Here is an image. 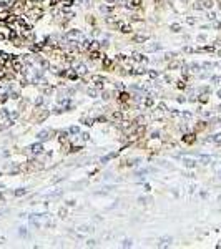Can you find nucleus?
<instances>
[{"mask_svg": "<svg viewBox=\"0 0 221 249\" xmlns=\"http://www.w3.org/2000/svg\"><path fill=\"white\" fill-rule=\"evenodd\" d=\"M121 246H123V248H132V246H133V241H132V239H125Z\"/></svg>", "mask_w": 221, "mask_h": 249, "instance_id": "obj_23", "label": "nucleus"}, {"mask_svg": "<svg viewBox=\"0 0 221 249\" xmlns=\"http://www.w3.org/2000/svg\"><path fill=\"white\" fill-rule=\"evenodd\" d=\"M148 76H150V78H158V71L156 70H150V71H148Z\"/></svg>", "mask_w": 221, "mask_h": 249, "instance_id": "obj_21", "label": "nucleus"}, {"mask_svg": "<svg viewBox=\"0 0 221 249\" xmlns=\"http://www.w3.org/2000/svg\"><path fill=\"white\" fill-rule=\"evenodd\" d=\"M73 2H75V0H63V5H65V7H70Z\"/></svg>", "mask_w": 221, "mask_h": 249, "instance_id": "obj_38", "label": "nucleus"}, {"mask_svg": "<svg viewBox=\"0 0 221 249\" xmlns=\"http://www.w3.org/2000/svg\"><path fill=\"white\" fill-rule=\"evenodd\" d=\"M68 131H70V133H73V135H77V133H78V126H71V128L68 130Z\"/></svg>", "mask_w": 221, "mask_h": 249, "instance_id": "obj_35", "label": "nucleus"}, {"mask_svg": "<svg viewBox=\"0 0 221 249\" xmlns=\"http://www.w3.org/2000/svg\"><path fill=\"white\" fill-rule=\"evenodd\" d=\"M176 57V53H166L165 55V58H166V60H170V58H175Z\"/></svg>", "mask_w": 221, "mask_h": 249, "instance_id": "obj_41", "label": "nucleus"}, {"mask_svg": "<svg viewBox=\"0 0 221 249\" xmlns=\"http://www.w3.org/2000/svg\"><path fill=\"white\" fill-rule=\"evenodd\" d=\"M218 96H219V98H221V90H219V92H218Z\"/></svg>", "mask_w": 221, "mask_h": 249, "instance_id": "obj_52", "label": "nucleus"}, {"mask_svg": "<svg viewBox=\"0 0 221 249\" xmlns=\"http://www.w3.org/2000/svg\"><path fill=\"white\" fill-rule=\"evenodd\" d=\"M8 96H10V98H14V100H17L18 96H20V93H18V92H15V90H14V92H12V90H10V93H8Z\"/></svg>", "mask_w": 221, "mask_h": 249, "instance_id": "obj_25", "label": "nucleus"}, {"mask_svg": "<svg viewBox=\"0 0 221 249\" xmlns=\"http://www.w3.org/2000/svg\"><path fill=\"white\" fill-rule=\"evenodd\" d=\"M113 120H115V121H118V120H121V115H120V113H118V111H115V113H113Z\"/></svg>", "mask_w": 221, "mask_h": 249, "instance_id": "obj_34", "label": "nucleus"}, {"mask_svg": "<svg viewBox=\"0 0 221 249\" xmlns=\"http://www.w3.org/2000/svg\"><path fill=\"white\" fill-rule=\"evenodd\" d=\"M211 80H213L214 83H218V82H219V76H213V78H211Z\"/></svg>", "mask_w": 221, "mask_h": 249, "instance_id": "obj_51", "label": "nucleus"}, {"mask_svg": "<svg viewBox=\"0 0 221 249\" xmlns=\"http://www.w3.org/2000/svg\"><path fill=\"white\" fill-rule=\"evenodd\" d=\"M14 70L15 71H20L22 70V63H20V62H14Z\"/></svg>", "mask_w": 221, "mask_h": 249, "instance_id": "obj_29", "label": "nucleus"}, {"mask_svg": "<svg viewBox=\"0 0 221 249\" xmlns=\"http://www.w3.org/2000/svg\"><path fill=\"white\" fill-rule=\"evenodd\" d=\"M171 116H180V113H178V111H175V110H173V111H171Z\"/></svg>", "mask_w": 221, "mask_h": 249, "instance_id": "obj_50", "label": "nucleus"}, {"mask_svg": "<svg viewBox=\"0 0 221 249\" xmlns=\"http://www.w3.org/2000/svg\"><path fill=\"white\" fill-rule=\"evenodd\" d=\"M146 40H148V35H136L135 38H133V42H136V43H145Z\"/></svg>", "mask_w": 221, "mask_h": 249, "instance_id": "obj_11", "label": "nucleus"}, {"mask_svg": "<svg viewBox=\"0 0 221 249\" xmlns=\"http://www.w3.org/2000/svg\"><path fill=\"white\" fill-rule=\"evenodd\" d=\"M80 35H82L80 30H68V32L65 33V38H67L68 42H75V40L80 38Z\"/></svg>", "mask_w": 221, "mask_h": 249, "instance_id": "obj_1", "label": "nucleus"}, {"mask_svg": "<svg viewBox=\"0 0 221 249\" xmlns=\"http://www.w3.org/2000/svg\"><path fill=\"white\" fill-rule=\"evenodd\" d=\"M208 141H214V143H218V145H219V143H221V133H218V135H214L213 138H210V140H208Z\"/></svg>", "mask_w": 221, "mask_h": 249, "instance_id": "obj_17", "label": "nucleus"}, {"mask_svg": "<svg viewBox=\"0 0 221 249\" xmlns=\"http://www.w3.org/2000/svg\"><path fill=\"white\" fill-rule=\"evenodd\" d=\"M118 100H120V101H128V100H130V95H128L126 92H121L120 96H118Z\"/></svg>", "mask_w": 221, "mask_h": 249, "instance_id": "obj_14", "label": "nucleus"}, {"mask_svg": "<svg viewBox=\"0 0 221 249\" xmlns=\"http://www.w3.org/2000/svg\"><path fill=\"white\" fill-rule=\"evenodd\" d=\"M130 4H132V7H140L141 5V0H132Z\"/></svg>", "mask_w": 221, "mask_h": 249, "instance_id": "obj_31", "label": "nucleus"}, {"mask_svg": "<svg viewBox=\"0 0 221 249\" xmlns=\"http://www.w3.org/2000/svg\"><path fill=\"white\" fill-rule=\"evenodd\" d=\"M96 244V241H93V239H90L88 242H86V246H95Z\"/></svg>", "mask_w": 221, "mask_h": 249, "instance_id": "obj_48", "label": "nucleus"}, {"mask_svg": "<svg viewBox=\"0 0 221 249\" xmlns=\"http://www.w3.org/2000/svg\"><path fill=\"white\" fill-rule=\"evenodd\" d=\"M18 234H20V236H25V234H27V229H25V228H20V231H18Z\"/></svg>", "mask_w": 221, "mask_h": 249, "instance_id": "obj_44", "label": "nucleus"}, {"mask_svg": "<svg viewBox=\"0 0 221 249\" xmlns=\"http://www.w3.org/2000/svg\"><path fill=\"white\" fill-rule=\"evenodd\" d=\"M118 156V151H115V153H110V154H107V156H103V158H101V163H108V161H110V160H113V158H117Z\"/></svg>", "mask_w": 221, "mask_h": 249, "instance_id": "obj_9", "label": "nucleus"}, {"mask_svg": "<svg viewBox=\"0 0 221 249\" xmlns=\"http://www.w3.org/2000/svg\"><path fill=\"white\" fill-rule=\"evenodd\" d=\"M160 48H161L160 43H155V45H148V46H145L146 52H156V50H160Z\"/></svg>", "mask_w": 221, "mask_h": 249, "instance_id": "obj_12", "label": "nucleus"}, {"mask_svg": "<svg viewBox=\"0 0 221 249\" xmlns=\"http://www.w3.org/2000/svg\"><path fill=\"white\" fill-rule=\"evenodd\" d=\"M133 60L135 62H148V58L143 57L141 53H133Z\"/></svg>", "mask_w": 221, "mask_h": 249, "instance_id": "obj_13", "label": "nucleus"}, {"mask_svg": "<svg viewBox=\"0 0 221 249\" xmlns=\"http://www.w3.org/2000/svg\"><path fill=\"white\" fill-rule=\"evenodd\" d=\"M170 244H171V238H161L160 242H158V248H166Z\"/></svg>", "mask_w": 221, "mask_h": 249, "instance_id": "obj_8", "label": "nucleus"}, {"mask_svg": "<svg viewBox=\"0 0 221 249\" xmlns=\"http://www.w3.org/2000/svg\"><path fill=\"white\" fill-rule=\"evenodd\" d=\"M200 101H201V103H206V101H208V96H206V95H201V96H200Z\"/></svg>", "mask_w": 221, "mask_h": 249, "instance_id": "obj_40", "label": "nucleus"}, {"mask_svg": "<svg viewBox=\"0 0 221 249\" xmlns=\"http://www.w3.org/2000/svg\"><path fill=\"white\" fill-rule=\"evenodd\" d=\"M86 93H88V96H92V98H96V95H98V93H96V90H95V88H90V90H88V92H86Z\"/></svg>", "mask_w": 221, "mask_h": 249, "instance_id": "obj_26", "label": "nucleus"}, {"mask_svg": "<svg viewBox=\"0 0 221 249\" xmlns=\"http://www.w3.org/2000/svg\"><path fill=\"white\" fill-rule=\"evenodd\" d=\"M43 15V12H42V8H32V10H29L27 12V17H30V18H33V20H37V18H40Z\"/></svg>", "mask_w": 221, "mask_h": 249, "instance_id": "obj_2", "label": "nucleus"}, {"mask_svg": "<svg viewBox=\"0 0 221 249\" xmlns=\"http://www.w3.org/2000/svg\"><path fill=\"white\" fill-rule=\"evenodd\" d=\"M185 86H186L185 82H178V88H185Z\"/></svg>", "mask_w": 221, "mask_h": 249, "instance_id": "obj_46", "label": "nucleus"}, {"mask_svg": "<svg viewBox=\"0 0 221 249\" xmlns=\"http://www.w3.org/2000/svg\"><path fill=\"white\" fill-rule=\"evenodd\" d=\"M14 194H15V196H23V194H27V189H25V188H18L17 191L14 193Z\"/></svg>", "mask_w": 221, "mask_h": 249, "instance_id": "obj_18", "label": "nucleus"}, {"mask_svg": "<svg viewBox=\"0 0 221 249\" xmlns=\"http://www.w3.org/2000/svg\"><path fill=\"white\" fill-rule=\"evenodd\" d=\"M183 163H185L186 168H195L196 166V161L191 160V158H185V160H183Z\"/></svg>", "mask_w": 221, "mask_h": 249, "instance_id": "obj_10", "label": "nucleus"}, {"mask_svg": "<svg viewBox=\"0 0 221 249\" xmlns=\"http://www.w3.org/2000/svg\"><path fill=\"white\" fill-rule=\"evenodd\" d=\"M90 58H93V60H96V58H100V52H92V53H90Z\"/></svg>", "mask_w": 221, "mask_h": 249, "instance_id": "obj_30", "label": "nucleus"}, {"mask_svg": "<svg viewBox=\"0 0 221 249\" xmlns=\"http://www.w3.org/2000/svg\"><path fill=\"white\" fill-rule=\"evenodd\" d=\"M65 17H67L68 18V20H70V18H73V17H75V14H73V12H65Z\"/></svg>", "mask_w": 221, "mask_h": 249, "instance_id": "obj_33", "label": "nucleus"}, {"mask_svg": "<svg viewBox=\"0 0 221 249\" xmlns=\"http://www.w3.org/2000/svg\"><path fill=\"white\" fill-rule=\"evenodd\" d=\"M103 67H107V68H110V67H111V62L108 60V58H107V60H103Z\"/></svg>", "mask_w": 221, "mask_h": 249, "instance_id": "obj_39", "label": "nucleus"}, {"mask_svg": "<svg viewBox=\"0 0 221 249\" xmlns=\"http://www.w3.org/2000/svg\"><path fill=\"white\" fill-rule=\"evenodd\" d=\"M42 103H43V98H42V96H38V98L35 100V105H37V106H40Z\"/></svg>", "mask_w": 221, "mask_h": 249, "instance_id": "obj_36", "label": "nucleus"}, {"mask_svg": "<svg viewBox=\"0 0 221 249\" xmlns=\"http://www.w3.org/2000/svg\"><path fill=\"white\" fill-rule=\"evenodd\" d=\"M75 71L78 76H83V75H86V67L83 63H78V65H75Z\"/></svg>", "mask_w": 221, "mask_h": 249, "instance_id": "obj_6", "label": "nucleus"}, {"mask_svg": "<svg viewBox=\"0 0 221 249\" xmlns=\"http://www.w3.org/2000/svg\"><path fill=\"white\" fill-rule=\"evenodd\" d=\"M47 116H48V111H43V113H42V115H40V116H38V121H43V120H45Z\"/></svg>", "mask_w": 221, "mask_h": 249, "instance_id": "obj_32", "label": "nucleus"}, {"mask_svg": "<svg viewBox=\"0 0 221 249\" xmlns=\"http://www.w3.org/2000/svg\"><path fill=\"white\" fill-rule=\"evenodd\" d=\"M100 10L103 12V14H110V12L113 10V7H111V5H101V7H100Z\"/></svg>", "mask_w": 221, "mask_h": 249, "instance_id": "obj_16", "label": "nucleus"}, {"mask_svg": "<svg viewBox=\"0 0 221 249\" xmlns=\"http://www.w3.org/2000/svg\"><path fill=\"white\" fill-rule=\"evenodd\" d=\"M143 188H145V191H150V189H151V186L148 184V183H145V184H143Z\"/></svg>", "mask_w": 221, "mask_h": 249, "instance_id": "obj_45", "label": "nucleus"}, {"mask_svg": "<svg viewBox=\"0 0 221 249\" xmlns=\"http://www.w3.org/2000/svg\"><path fill=\"white\" fill-rule=\"evenodd\" d=\"M82 121H85V124H88V126H92V124L95 123L93 118H82Z\"/></svg>", "mask_w": 221, "mask_h": 249, "instance_id": "obj_24", "label": "nucleus"}, {"mask_svg": "<svg viewBox=\"0 0 221 249\" xmlns=\"http://www.w3.org/2000/svg\"><path fill=\"white\" fill-rule=\"evenodd\" d=\"M80 231H83V232H88V231H93V228H92V226H86V224H85V226H80Z\"/></svg>", "mask_w": 221, "mask_h": 249, "instance_id": "obj_22", "label": "nucleus"}, {"mask_svg": "<svg viewBox=\"0 0 221 249\" xmlns=\"http://www.w3.org/2000/svg\"><path fill=\"white\" fill-rule=\"evenodd\" d=\"M170 28H171V32H180V30H181V25H178V23H173V25H171V27H170Z\"/></svg>", "mask_w": 221, "mask_h": 249, "instance_id": "obj_20", "label": "nucleus"}, {"mask_svg": "<svg viewBox=\"0 0 221 249\" xmlns=\"http://www.w3.org/2000/svg\"><path fill=\"white\" fill-rule=\"evenodd\" d=\"M67 209H65V208H60V211H58V216L60 218H67Z\"/></svg>", "mask_w": 221, "mask_h": 249, "instance_id": "obj_28", "label": "nucleus"}, {"mask_svg": "<svg viewBox=\"0 0 221 249\" xmlns=\"http://www.w3.org/2000/svg\"><path fill=\"white\" fill-rule=\"evenodd\" d=\"M92 82L96 83V86H98V88H103V83H107V80H105V76H100V75H93V76H92Z\"/></svg>", "mask_w": 221, "mask_h": 249, "instance_id": "obj_3", "label": "nucleus"}, {"mask_svg": "<svg viewBox=\"0 0 221 249\" xmlns=\"http://www.w3.org/2000/svg\"><path fill=\"white\" fill-rule=\"evenodd\" d=\"M121 27V32L123 33H130L132 32V27H130V25H120Z\"/></svg>", "mask_w": 221, "mask_h": 249, "instance_id": "obj_19", "label": "nucleus"}, {"mask_svg": "<svg viewBox=\"0 0 221 249\" xmlns=\"http://www.w3.org/2000/svg\"><path fill=\"white\" fill-rule=\"evenodd\" d=\"M67 204H68V206H75V201H73V199H70V201H67Z\"/></svg>", "mask_w": 221, "mask_h": 249, "instance_id": "obj_49", "label": "nucleus"}, {"mask_svg": "<svg viewBox=\"0 0 221 249\" xmlns=\"http://www.w3.org/2000/svg\"><path fill=\"white\" fill-rule=\"evenodd\" d=\"M110 95H111L110 92H105L103 95H101V98H103V100H108V98H110Z\"/></svg>", "mask_w": 221, "mask_h": 249, "instance_id": "obj_42", "label": "nucleus"}, {"mask_svg": "<svg viewBox=\"0 0 221 249\" xmlns=\"http://www.w3.org/2000/svg\"><path fill=\"white\" fill-rule=\"evenodd\" d=\"M82 138L86 141V140H90V135H88V133H83V135H82Z\"/></svg>", "mask_w": 221, "mask_h": 249, "instance_id": "obj_47", "label": "nucleus"}, {"mask_svg": "<svg viewBox=\"0 0 221 249\" xmlns=\"http://www.w3.org/2000/svg\"><path fill=\"white\" fill-rule=\"evenodd\" d=\"M158 108H160L161 111H166V105L165 103H158Z\"/></svg>", "mask_w": 221, "mask_h": 249, "instance_id": "obj_43", "label": "nucleus"}, {"mask_svg": "<svg viewBox=\"0 0 221 249\" xmlns=\"http://www.w3.org/2000/svg\"><path fill=\"white\" fill-rule=\"evenodd\" d=\"M203 7H204V8H211V7H213V0H204V2H203Z\"/></svg>", "mask_w": 221, "mask_h": 249, "instance_id": "obj_27", "label": "nucleus"}, {"mask_svg": "<svg viewBox=\"0 0 221 249\" xmlns=\"http://www.w3.org/2000/svg\"><path fill=\"white\" fill-rule=\"evenodd\" d=\"M50 135H52L50 130H43V131H40L37 135V138H38V141H47V140L50 138Z\"/></svg>", "mask_w": 221, "mask_h": 249, "instance_id": "obj_5", "label": "nucleus"}, {"mask_svg": "<svg viewBox=\"0 0 221 249\" xmlns=\"http://www.w3.org/2000/svg\"><path fill=\"white\" fill-rule=\"evenodd\" d=\"M153 105H155V100L151 98V96H148V98L145 100V106H146V108H151Z\"/></svg>", "mask_w": 221, "mask_h": 249, "instance_id": "obj_15", "label": "nucleus"}, {"mask_svg": "<svg viewBox=\"0 0 221 249\" xmlns=\"http://www.w3.org/2000/svg\"><path fill=\"white\" fill-rule=\"evenodd\" d=\"M29 149L32 151L33 154H40V153L43 151V145H42V141H40V143H35V145H32Z\"/></svg>", "mask_w": 221, "mask_h": 249, "instance_id": "obj_4", "label": "nucleus"}, {"mask_svg": "<svg viewBox=\"0 0 221 249\" xmlns=\"http://www.w3.org/2000/svg\"><path fill=\"white\" fill-rule=\"evenodd\" d=\"M195 133H186L185 136H183V141L188 143V145H191V143H195Z\"/></svg>", "mask_w": 221, "mask_h": 249, "instance_id": "obj_7", "label": "nucleus"}, {"mask_svg": "<svg viewBox=\"0 0 221 249\" xmlns=\"http://www.w3.org/2000/svg\"><path fill=\"white\" fill-rule=\"evenodd\" d=\"M178 67H180L178 62H173V63H170V70H173V68H178Z\"/></svg>", "mask_w": 221, "mask_h": 249, "instance_id": "obj_37", "label": "nucleus"}]
</instances>
